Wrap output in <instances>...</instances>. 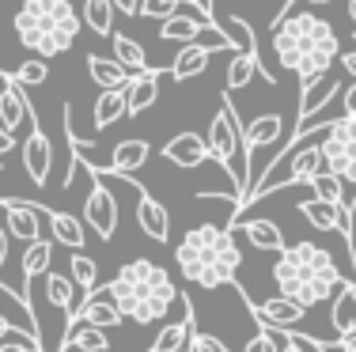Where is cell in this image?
I'll return each instance as SVG.
<instances>
[{"label": "cell", "instance_id": "obj_1", "mask_svg": "<svg viewBox=\"0 0 356 352\" xmlns=\"http://www.w3.org/2000/svg\"><path fill=\"white\" fill-rule=\"evenodd\" d=\"M103 292L110 296V303L118 307V315L129 318V322H163L171 315V307L182 299L175 276L163 269L152 258H133L125 262L118 276L110 284H103Z\"/></svg>", "mask_w": 356, "mask_h": 352}, {"label": "cell", "instance_id": "obj_2", "mask_svg": "<svg viewBox=\"0 0 356 352\" xmlns=\"http://www.w3.org/2000/svg\"><path fill=\"white\" fill-rule=\"evenodd\" d=\"M273 49L281 69L300 76V83H307L322 72H330L341 42H337L334 27L326 19H318L315 12H292L281 23H273Z\"/></svg>", "mask_w": 356, "mask_h": 352}, {"label": "cell", "instance_id": "obj_3", "mask_svg": "<svg viewBox=\"0 0 356 352\" xmlns=\"http://www.w3.org/2000/svg\"><path fill=\"white\" fill-rule=\"evenodd\" d=\"M178 273L190 284L205 292H216L239 276L243 250L235 242V228H216V224H201V228L186 231L182 242L175 246Z\"/></svg>", "mask_w": 356, "mask_h": 352}, {"label": "cell", "instance_id": "obj_4", "mask_svg": "<svg viewBox=\"0 0 356 352\" xmlns=\"http://www.w3.org/2000/svg\"><path fill=\"white\" fill-rule=\"evenodd\" d=\"M273 284L284 299H292L303 311H311L315 303L330 299V292H337L345 280L337 273L330 250L315 246V242H292L273 262Z\"/></svg>", "mask_w": 356, "mask_h": 352}, {"label": "cell", "instance_id": "obj_5", "mask_svg": "<svg viewBox=\"0 0 356 352\" xmlns=\"http://www.w3.org/2000/svg\"><path fill=\"white\" fill-rule=\"evenodd\" d=\"M12 23H15V38L27 49H35L42 61L69 53L83 27L72 0H23Z\"/></svg>", "mask_w": 356, "mask_h": 352}, {"label": "cell", "instance_id": "obj_6", "mask_svg": "<svg viewBox=\"0 0 356 352\" xmlns=\"http://www.w3.org/2000/svg\"><path fill=\"white\" fill-rule=\"evenodd\" d=\"M318 152H322V171L337 174L356 194V117H345V114L334 117L322 129Z\"/></svg>", "mask_w": 356, "mask_h": 352}, {"label": "cell", "instance_id": "obj_7", "mask_svg": "<svg viewBox=\"0 0 356 352\" xmlns=\"http://www.w3.org/2000/svg\"><path fill=\"white\" fill-rule=\"evenodd\" d=\"M239 144H243V121H239V114H235V106H232V95L224 91L213 121H209V156L232 174L235 194H239V171H235V152H239Z\"/></svg>", "mask_w": 356, "mask_h": 352}, {"label": "cell", "instance_id": "obj_8", "mask_svg": "<svg viewBox=\"0 0 356 352\" xmlns=\"http://www.w3.org/2000/svg\"><path fill=\"white\" fill-rule=\"evenodd\" d=\"M88 174H91V194L83 197V228H91L103 242H110L118 224H122V208H118V197L103 186V174H95L91 163H88Z\"/></svg>", "mask_w": 356, "mask_h": 352}, {"label": "cell", "instance_id": "obj_9", "mask_svg": "<svg viewBox=\"0 0 356 352\" xmlns=\"http://www.w3.org/2000/svg\"><path fill=\"white\" fill-rule=\"evenodd\" d=\"M281 133H284L281 114H258L254 121L243 125V163H247V171H243V174H247V197L254 190V156H258L266 144H277ZM247 197H243V208H247Z\"/></svg>", "mask_w": 356, "mask_h": 352}, {"label": "cell", "instance_id": "obj_10", "mask_svg": "<svg viewBox=\"0 0 356 352\" xmlns=\"http://www.w3.org/2000/svg\"><path fill=\"white\" fill-rule=\"evenodd\" d=\"M239 299L250 307L254 322H258L261 330H273V333H296V326L307 318V311H303L300 303H292V299H284V296H273V299H266V303H250L247 292H239Z\"/></svg>", "mask_w": 356, "mask_h": 352}, {"label": "cell", "instance_id": "obj_11", "mask_svg": "<svg viewBox=\"0 0 356 352\" xmlns=\"http://www.w3.org/2000/svg\"><path fill=\"white\" fill-rule=\"evenodd\" d=\"M0 80H4L0 83V129H8L15 137L23 125H38L35 106H31L27 91L12 80V72H0Z\"/></svg>", "mask_w": 356, "mask_h": 352}, {"label": "cell", "instance_id": "obj_12", "mask_svg": "<svg viewBox=\"0 0 356 352\" xmlns=\"http://www.w3.org/2000/svg\"><path fill=\"white\" fill-rule=\"evenodd\" d=\"M341 95V80L334 72H322V76L300 83V110H296V125H307L322 106H330L334 99Z\"/></svg>", "mask_w": 356, "mask_h": 352}, {"label": "cell", "instance_id": "obj_13", "mask_svg": "<svg viewBox=\"0 0 356 352\" xmlns=\"http://www.w3.org/2000/svg\"><path fill=\"white\" fill-rule=\"evenodd\" d=\"M125 182H133V186H137V194H140V201H137V224H140V231L148 235L152 242H167V239H171V212L163 208V201L152 197L148 190L133 178V174H125Z\"/></svg>", "mask_w": 356, "mask_h": 352}, {"label": "cell", "instance_id": "obj_14", "mask_svg": "<svg viewBox=\"0 0 356 352\" xmlns=\"http://www.w3.org/2000/svg\"><path fill=\"white\" fill-rule=\"evenodd\" d=\"M0 208H4V231L15 235L23 242H38L42 235V212L35 201H15V197H0Z\"/></svg>", "mask_w": 356, "mask_h": 352}, {"label": "cell", "instance_id": "obj_15", "mask_svg": "<svg viewBox=\"0 0 356 352\" xmlns=\"http://www.w3.org/2000/svg\"><path fill=\"white\" fill-rule=\"evenodd\" d=\"M23 171H27V178L35 186H46L49 171H54V144H49V137L38 125H31L27 140H23Z\"/></svg>", "mask_w": 356, "mask_h": 352}, {"label": "cell", "instance_id": "obj_16", "mask_svg": "<svg viewBox=\"0 0 356 352\" xmlns=\"http://www.w3.org/2000/svg\"><path fill=\"white\" fill-rule=\"evenodd\" d=\"M152 159V144L144 137H129L118 140L114 156H110V167H95V174H114V178H125V174L140 171L144 163Z\"/></svg>", "mask_w": 356, "mask_h": 352}, {"label": "cell", "instance_id": "obj_17", "mask_svg": "<svg viewBox=\"0 0 356 352\" xmlns=\"http://www.w3.org/2000/svg\"><path fill=\"white\" fill-rule=\"evenodd\" d=\"M159 72L163 69H148V72H133L125 83V117H140L152 103L159 99Z\"/></svg>", "mask_w": 356, "mask_h": 352}, {"label": "cell", "instance_id": "obj_18", "mask_svg": "<svg viewBox=\"0 0 356 352\" xmlns=\"http://www.w3.org/2000/svg\"><path fill=\"white\" fill-rule=\"evenodd\" d=\"M163 156L171 159L175 167H182V171H193V167H201L209 156V140L197 137V133H178V137H171L163 144Z\"/></svg>", "mask_w": 356, "mask_h": 352}, {"label": "cell", "instance_id": "obj_19", "mask_svg": "<svg viewBox=\"0 0 356 352\" xmlns=\"http://www.w3.org/2000/svg\"><path fill=\"white\" fill-rule=\"evenodd\" d=\"M300 212L307 216V224L315 231H341L349 239L353 231V220H349V208H337V205H326V201L311 197V201H300Z\"/></svg>", "mask_w": 356, "mask_h": 352}, {"label": "cell", "instance_id": "obj_20", "mask_svg": "<svg viewBox=\"0 0 356 352\" xmlns=\"http://www.w3.org/2000/svg\"><path fill=\"white\" fill-rule=\"evenodd\" d=\"M178 303H182V322H167L163 330L156 333V341H152L148 352H182L190 345V333H193V322H197V318H193V303H190L186 292H182Z\"/></svg>", "mask_w": 356, "mask_h": 352}, {"label": "cell", "instance_id": "obj_21", "mask_svg": "<svg viewBox=\"0 0 356 352\" xmlns=\"http://www.w3.org/2000/svg\"><path fill=\"white\" fill-rule=\"evenodd\" d=\"M38 212L49 220V235H54V242H61V246L69 250H83V242H88V231H83V220H76L69 212H57V208H49L46 201H35Z\"/></svg>", "mask_w": 356, "mask_h": 352}, {"label": "cell", "instance_id": "obj_22", "mask_svg": "<svg viewBox=\"0 0 356 352\" xmlns=\"http://www.w3.org/2000/svg\"><path fill=\"white\" fill-rule=\"evenodd\" d=\"M216 53V46L213 42H190V46H182L178 49V57L171 61V76H175V83H186V80H193V76H201V72L209 69V57Z\"/></svg>", "mask_w": 356, "mask_h": 352}, {"label": "cell", "instance_id": "obj_23", "mask_svg": "<svg viewBox=\"0 0 356 352\" xmlns=\"http://www.w3.org/2000/svg\"><path fill=\"white\" fill-rule=\"evenodd\" d=\"M220 31L227 35V42H232V49H239L243 57H250V61H258L261 65V72L269 76V65L261 61V49H258V35H254V27L243 15H224L220 19ZM269 83H273V76H269Z\"/></svg>", "mask_w": 356, "mask_h": 352}, {"label": "cell", "instance_id": "obj_24", "mask_svg": "<svg viewBox=\"0 0 356 352\" xmlns=\"http://www.w3.org/2000/svg\"><path fill=\"white\" fill-rule=\"evenodd\" d=\"M330 322H334L337 341H356V284H341L330 303Z\"/></svg>", "mask_w": 356, "mask_h": 352}, {"label": "cell", "instance_id": "obj_25", "mask_svg": "<svg viewBox=\"0 0 356 352\" xmlns=\"http://www.w3.org/2000/svg\"><path fill=\"white\" fill-rule=\"evenodd\" d=\"M69 326H95V330H110V326H122V315L110 299H99V292H91L83 299L80 311L69 315Z\"/></svg>", "mask_w": 356, "mask_h": 352}, {"label": "cell", "instance_id": "obj_26", "mask_svg": "<svg viewBox=\"0 0 356 352\" xmlns=\"http://www.w3.org/2000/svg\"><path fill=\"white\" fill-rule=\"evenodd\" d=\"M235 231L247 235V242H250V246H258L261 254H281V250L288 246V242H284V231L277 228L273 220H247L243 228H235Z\"/></svg>", "mask_w": 356, "mask_h": 352}, {"label": "cell", "instance_id": "obj_27", "mask_svg": "<svg viewBox=\"0 0 356 352\" xmlns=\"http://www.w3.org/2000/svg\"><path fill=\"white\" fill-rule=\"evenodd\" d=\"M110 49H114V61L122 65L125 72H148L152 69L148 57H144V46H140L137 38L122 35V31H114V35H110Z\"/></svg>", "mask_w": 356, "mask_h": 352}, {"label": "cell", "instance_id": "obj_28", "mask_svg": "<svg viewBox=\"0 0 356 352\" xmlns=\"http://www.w3.org/2000/svg\"><path fill=\"white\" fill-rule=\"evenodd\" d=\"M88 76L95 80L103 91H122L125 83H129V76H133V72H125L118 61H106V57L91 53V57H88Z\"/></svg>", "mask_w": 356, "mask_h": 352}, {"label": "cell", "instance_id": "obj_29", "mask_svg": "<svg viewBox=\"0 0 356 352\" xmlns=\"http://www.w3.org/2000/svg\"><path fill=\"white\" fill-rule=\"evenodd\" d=\"M49 265H54V242L49 239H38V242H27L23 246V280H35V276H46Z\"/></svg>", "mask_w": 356, "mask_h": 352}, {"label": "cell", "instance_id": "obj_30", "mask_svg": "<svg viewBox=\"0 0 356 352\" xmlns=\"http://www.w3.org/2000/svg\"><path fill=\"white\" fill-rule=\"evenodd\" d=\"M69 276H72L76 292L91 296V292L99 288V262H95L91 254H83V250H72V258H69Z\"/></svg>", "mask_w": 356, "mask_h": 352}, {"label": "cell", "instance_id": "obj_31", "mask_svg": "<svg viewBox=\"0 0 356 352\" xmlns=\"http://www.w3.org/2000/svg\"><path fill=\"white\" fill-rule=\"evenodd\" d=\"M205 31H209V27H201V19H193V15H171V19H163V27H159V38L190 46V42H197ZM213 31H216V27H213Z\"/></svg>", "mask_w": 356, "mask_h": 352}, {"label": "cell", "instance_id": "obj_32", "mask_svg": "<svg viewBox=\"0 0 356 352\" xmlns=\"http://www.w3.org/2000/svg\"><path fill=\"white\" fill-rule=\"evenodd\" d=\"M46 299L57 307V311L72 315V299H76V284H72V276H69V273H54V269H49V273H46Z\"/></svg>", "mask_w": 356, "mask_h": 352}, {"label": "cell", "instance_id": "obj_33", "mask_svg": "<svg viewBox=\"0 0 356 352\" xmlns=\"http://www.w3.org/2000/svg\"><path fill=\"white\" fill-rule=\"evenodd\" d=\"M80 19L88 23L95 35H103V38L114 35V8H110V0H83Z\"/></svg>", "mask_w": 356, "mask_h": 352}, {"label": "cell", "instance_id": "obj_34", "mask_svg": "<svg viewBox=\"0 0 356 352\" xmlns=\"http://www.w3.org/2000/svg\"><path fill=\"white\" fill-rule=\"evenodd\" d=\"M118 117H125V91H103L95 103V129H110Z\"/></svg>", "mask_w": 356, "mask_h": 352}, {"label": "cell", "instance_id": "obj_35", "mask_svg": "<svg viewBox=\"0 0 356 352\" xmlns=\"http://www.w3.org/2000/svg\"><path fill=\"white\" fill-rule=\"evenodd\" d=\"M311 190H315V197H318V201H326V205H337V208H345V182L337 178V174H330V171H318L315 178H311Z\"/></svg>", "mask_w": 356, "mask_h": 352}, {"label": "cell", "instance_id": "obj_36", "mask_svg": "<svg viewBox=\"0 0 356 352\" xmlns=\"http://www.w3.org/2000/svg\"><path fill=\"white\" fill-rule=\"evenodd\" d=\"M254 72H261V65H258V61H250V57H243V53H239V57H232V65H227V76H224L227 91H239V87H247Z\"/></svg>", "mask_w": 356, "mask_h": 352}, {"label": "cell", "instance_id": "obj_37", "mask_svg": "<svg viewBox=\"0 0 356 352\" xmlns=\"http://www.w3.org/2000/svg\"><path fill=\"white\" fill-rule=\"evenodd\" d=\"M12 80L19 83V87H38V83L49 80V65L42 61V57H31V61H23L19 69L12 72Z\"/></svg>", "mask_w": 356, "mask_h": 352}, {"label": "cell", "instance_id": "obj_38", "mask_svg": "<svg viewBox=\"0 0 356 352\" xmlns=\"http://www.w3.org/2000/svg\"><path fill=\"white\" fill-rule=\"evenodd\" d=\"M186 4H190V0H140V19H171V15H178Z\"/></svg>", "mask_w": 356, "mask_h": 352}, {"label": "cell", "instance_id": "obj_39", "mask_svg": "<svg viewBox=\"0 0 356 352\" xmlns=\"http://www.w3.org/2000/svg\"><path fill=\"white\" fill-rule=\"evenodd\" d=\"M186 349H190V352H232L220 337H213V333H205V330H197V326H193L190 345H186Z\"/></svg>", "mask_w": 356, "mask_h": 352}, {"label": "cell", "instance_id": "obj_40", "mask_svg": "<svg viewBox=\"0 0 356 352\" xmlns=\"http://www.w3.org/2000/svg\"><path fill=\"white\" fill-rule=\"evenodd\" d=\"M243 352H281V341H277L273 330H258L247 341V349H243Z\"/></svg>", "mask_w": 356, "mask_h": 352}, {"label": "cell", "instance_id": "obj_41", "mask_svg": "<svg viewBox=\"0 0 356 352\" xmlns=\"http://www.w3.org/2000/svg\"><path fill=\"white\" fill-rule=\"evenodd\" d=\"M0 352H46L38 341H0Z\"/></svg>", "mask_w": 356, "mask_h": 352}, {"label": "cell", "instance_id": "obj_42", "mask_svg": "<svg viewBox=\"0 0 356 352\" xmlns=\"http://www.w3.org/2000/svg\"><path fill=\"white\" fill-rule=\"evenodd\" d=\"M341 110H345V117H356V80L341 91Z\"/></svg>", "mask_w": 356, "mask_h": 352}, {"label": "cell", "instance_id": "obj_43", "mask_svg": "<svg viewBox=\"0 0 356 352\" xmlns=\"http://www.w3.org/2000/svg\"><path fill=\"white\" fill-rule=\"evenodd\" d=\"M110 8H114L118 15H140V0H110Z\"/></svg>", "mask_w": 356, "mask_h": 352}, {"label": "cell", "instance_id": "obj_44", "mask_svg": "<svg viewBox=\"0 0 356 352\" xmlns=\"http://www.w3.org/2000/svg\"><path fill=\"white\" fill-rule=\"evenodd\" d=\"M296 4H300V0H284V4H281V12H277V19H273V23H281L284 15H292V12H296ZM307 4H334V0H307Z\"/></svg>", "mask_w": 356, "mask_h": 352}, {"label": "cell", "instance_id": "obj_45", "mask_svg": "<svg viewBox=\"0 0 356 352\" xmlns=\"http://www.w3.org/2000/svg\"><path fill=\"white\" fill-rule=\"evenodd\" d=\"M281 352H303V341L300 337H296V333H281Z\"/></svg>", "mask_w": 356, "mask_h": 352}, {"label": "cell", "instance_id": "obj_46", "mask_svg": "<svg viewBox=\"0 0 356 352\" xmlns=\"http://www.w3.org/2000/svg\"><path fill=\"white\" fill-rule=\"evenodd\" d=\"M12 148H15V137H12L8 129H0V159H4L8 152H12Z\"/></svg>", "mask_w": 356, "mask_h": 352}, {"label": "cell", "instance_id": "obj_47", "mask_svg": "<svg viewBox=\"0 0 356 352\" xmlns=\"http://www.w3.org/2000/svg\"><path fill=\"white\" fill-rule=\"evenodd\" d=\"M341 65H345V72L356 80V49H345V53H341Z\"/></svg>", "mask_w": 356, "mask_h": 352}, {"label": "cell", "instance_id": "obj_48", "mask_svg": "<svg viewBox=\"0 0 356 352\" xmlns=\"http://www.w3.org/2000/svg\"><path fill=\"white\" fill-rule=\"evenodd\" d=\"M15 330H23V326H15V322H8V318H4V315H0V341H4V337H8V333H15ZM23 333H27V330H23ZM27 337H31V333H27Z\"/></svg>", "mask_w": 356, "mask_h": 352}, {"label": "cell", "instance_id": "obj_49", "mask_svg": "<svg viewBox=\"0 0 356 352\" xmlns=\"http://www.w3.org/2000/svg\"><path fill=\"white\" fill-rule=\"evenodd\" d=\"M8 250H12L8 246V231L0 228V269H4V262H8Z\"/></svg>", "mask_w": 356, "mask_h": 352}, {"label": "cell", "instance_id": "obj_50", "mask_svg": "<svg viewBox=\"0 0 356 352\" xmlns=\"http://www.w3.org/2000/svg\"><path fill=\"white\" fill-rule=\"evenodd\" d=\"M337 352H356V341H334Z\"/></svg>", "mask_w": 356, "mask_h": 352}, {"label": "cell", "instance_id": "obj_51", "mask_svg": "<svg viewBox=\"0 0 356 352\" xmlns=\"http://www.w3.org/2000/svg\"><path fill=\"white\" fill-rule=\"evenodd\" d=\"M349 19H353V27H356V0H349Z\"/></svg>", "mask_w": 356, "mask_h": 352}, {"label": "cell", "instance_id": "obj_52", "mask_svg": "<svg viewBox=\"0 0 356 352\" xmlns=\"http://www.w3.org/2000/svg\"><path fill=\"white\" fill-rule=\"evenodd\" d=\"M209 8H213V0H209Z\"/></svg>", "mask_w": 356, "mask_h": 352}, {"label": "cell", "instance_id": "obj_53", "mask_svg": "<svg viewBox=\"0 0 356 352\" xmlns=\"http://www.w3.org/2000/svg\"><path fill=\"white\" fill-rule=\"evenodd\" d=\"M182 352H190V349H182Z\"/></svg>", "mask_w": 356, "mask_h": 352}]
</instances>
